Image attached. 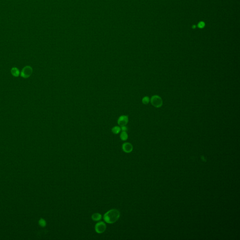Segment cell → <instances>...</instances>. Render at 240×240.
I'll return each mask as SVG.
<instances>
[{"label": "cell", "mask_w": 240, "mask_h": 240, "mask_svg": "<svg viewBox=\"0 0 240 240\" xmlns=\"http://www.w3.org/2000/svg\"><path fill=\"white\" fill-rule=\"evenodd\" d=\"M120 217L119 211L116 209H112L105 213L103 216V219L107 223L113 224L119 220Z\"/></svg>", "instance_id": "1"}, {"label": "cell", "mask_w": 240, "mask_h": 240, "mask_svg": "<svg viewBox=\"0 0 240 240\" xmlns=\"http://www.w3.org/2000/svg\"><path fill=\"white\" fill-rule=\"evenodd\" d=\"M107 228V226L103 221L98 222L95 226V230L98 234H102L105 232Z\"/></svg>", "instance_id": "2"}, {"label": "cell", "mask_w": 240, "mask_h": 240, "mask_svg": "<svg viewBox=\"0 0 240 240\" xmlns=\"http://www.w3.org/2000/svg\"><path fill=\"white\" fill-rule=\"evenodd\" d=\"M151 104L155 107H160L162 105V100L161 98L158 95H154L151 97Z\"/></svg>", "instance_id": "3"}, {"label": "cell", "mask_w": 240, "mask_h": 240, "mask_svg": "<svg viewBox=\"0 0 240 240\" xmlns=\"http://www.w3.org/2000/svg\"><path fill=\"white\" fill-rule=\"evenodd\" d=\"M33 73V69L31 67L27 66L23 68L21 73V77L23 78H28L31 76Z\"/></svg>", "instance_id": "4"}, {"label": "cell", "mask_w": 240, "mask_h": 240, "mask_svg": "<svg viewBox=\"0 0 240 240\" xmlns=\"http://www.w3.org/2000/svg\"><path fill=\"white\" fill-rule=\"evenodd\" d=\"M129 117L128 115H122L120 116L117 120V123L120 127L123 125H126L129 122Z\"/></svg>", "instance_id": "5"}, {"label": "cell", "mask_w": 240, "mask_h": 240, "mask_svg": "<svg viewBox=\"0 0 240 240\" xmlns=\"http://www.w3.org/2000/svg\"><path fill=\"white\" fill-rule=\"evenodd\" d=\"M122 149L126 153H130L133 150V146L130 143H124L122 145Z\"/></svg>", "instance_id": "6"}, {"label": "cell", "mask_w": 240, "mask_h": 240, "mask_svg": "<svg viewBox=\"0 0 240 240\" xmlns=\"http://www.w3.org/2000/svg\"><path fill=\"white\" fill-rule=\"evenodd\" d=\"M92 219L93 221H99L102 219V215L99 213H95L92 215Z\"/></svg>", "instance_id": "7"}, {"label": "cell", "mask_w": 240, "mask_h": 240, "mask_svg": "<svg viewBox=\"0 0 240 240\" xmlns=\"http://www.w3.org/2000/svg\"><path fill=\"white\" fill-rule=\"evenodd\" d=\"M111 131L114 134H118L121 131V127L120 126H115L112 128Z\"/></svg>", "instance_id": "8"}, {"label": "cell", "mask_w": 240, "mask_h": 240, "mask_svg": "<svg viewBox=\"0 0 240 240\" xmlns=\"http://www.w3.org/2000/svg\"><path fill=\"white\" fill-rule=\"evenodd\" d=\"M120 138L122 140L126 141L128 139V135L126 131H122L120 134Z\"/></svg>", "instance_id": "9"}, {"label": "cell", "mask_w": 240, "mask_h": 240, "mask_svg": "<svg viewBox=\"0 0 240 240\" xmlns=\"http://www.w3.org/2000/svg\"><path fill=\"white\" fill-rule=\"evenodd\" d=\"M11 74L13 75V76L15 77H18V76L19 75V74H20V72H19V71L18 70V68H13L12 69H11Z\"/></svg>", "instance_id": "10"}, {"label": "cell", "mask_w": 240, "mask_h": 240, "mask_svg": "<svg viewBox=\"0 0 240 240\" xmlns=\"http://www.w3.org/2000/svg\"><path fill=\"white\" fill-rule=\"evenodd\" d=\"M38 223H39V225H40L41 227H45L46 226V221L45 220L43 219H42V218H41L40 220H39Z\"/></svg>", "instance_id": "11"}, {"label": "cell", "mask_w": 240, "mask_h": 240, "mask_svg": "<svg viewBox=\"0 0 240 240\" xmlns=\"http://www.w3.org/2000/svg\"><path fill=\"white\" fill-rule=\"evenodd\" d=\"M150 101V100L148 96H145L142 99V103L143 104H148Z\"/></svg>", "instance_id": "12"}, {"label": "cell", "mask_w": 240, "mask_h": 240, "mask_svg": "<svg viewBox=\"0 0 240 240\" xmlns=\"http://www.w3.org/2000/svg\"><path fill=\"white\" fill-rule=\"evenodd\" d=\"M204 26H205V23H204V22H203V21L200 22L198 24V27L200 28H204Z\"/></svg>", "instance_id": "13"}, {"label": "cell", "mask_w": 240, "mask_h": 240, "mask_svg": "<svg viewBox=\"0 0 240 240\" xmlns=\"http://www.w3.org/2000/svg\"><path fill=\"white\" fill-rule=\"evenodd\" d=\"M121 131H127L128 130V127L126 126V125H123L121 126Z\"/></svg>", "instance_id": "14"}, {"label": "cell", "mask_w": 240, "mask_h": 240, "mask_svg": "<svg viewBox=\"0 0 240 240\" xmlns=\"http://www.w3.org/2000/svg\"><path fill=\"white\" fill-rule=\"evenodd\" d=\"M196 28V26H193V28Z\"/></svg>", "instance_id": "15"}]
</instances>
